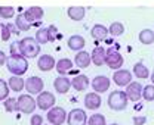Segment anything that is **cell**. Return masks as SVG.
I'll return each mask as SVG.
<instances>
[{
	"label": "cell",
	"mask_w": 154,
	"mask_h": 125,
	"mask_svg": "<svg viewBox=\"0 0 154 125\" xmlns=\"http://www.w3.org/2000/svg\"><path fill=\"white\" fill-rule=\"evenodd\" d=\"M6 68L12 75H24L28 71V60L25 56H22L21 53L18 54H9L8 60H6Z\"/></svg>",
	"instance_id": "6da1fadb"
},
{
	"label": "cell",
	"mask_w": 154,
	"mask_h": 125,
	"mask_svg": "<svg viewBox=\"0 0 154 125\" xmlns=\"http://www.w3.org/2000/svg\"><path fill=\"white\" fill-rule=\"evenodd\" d=\"M19 50L21 54L25 56L27 59H34L40 54V44L36 41V38L25 37L19 41Z\"/></svg>",
	"instance_id": "7a4b0ae2"
},
{
	"label": "cell",
	"mask_w": 154,
	"mask_h": 125,
	"mask_svg": "<svg viewBox=\"0 0 154 125\" xmlns=\"http://www.w3.org/2000/svg\"><path fill=\"white\" fill-rule=\"evenodd\" d=\"M128 94L126 91H122V90H116L113 91L110 96H108V107L111 110H125L128 107Z\"/></svg>",
	"instance_id": "3957f363"
},
{
	"label": "cell",
	"mask_w": 154,
	"mask_h": 125,
	"mask_svg": "<svg viewBox=\"0 0 154 125\" xmlns=\"http://www.w3.org/2000/svg\"><path fill=\"white\" fill-rule=\"evenodd\" d=\"M18 110L21 113H25V115H30L36 110L37 107V102L31 97V94H21L18 97Z\"/></svg>",
	"instance_id": "277c9868"
},
{
	"label": "cell",
	"mask_w": 154,
	"mask_h": 125,
	"mask_svg": "<svg viewBox=\"0 0 154 125\" xmlns=\"http://www.w3.org/2000/svg\"><path fill=\"white\" fill-rule=\"evenodd\" d=\"M123 56L119 53L117 50L114 49H108L107 50V56H105V65L110 68V69H113V71H117V69H120L122 66H123Z\"/></svg>",
	"instance_id": "5b68a950"
},
{
	"label": "cell",
	"mask_w": 154,
	"mask_h": 125,
	"mask_svg": "<svg viewBox=\"0 0 154 125\" xmlns=\"http://www.w3.org/2000/svg\"><path fill=\"white\" fill-rule=\"evenodd\" d=\"M68 113H65V110L59 106H54L52 109L48 110V121L51 122L52 125H62L65 122Z\"/></svg>",
	"instance_id": "8992f818"
},
{
	"label": "cell",
	"mask_w": 154,
	"mask_h": 125,
	"mask_svg": "<svg viewBox=\"0 0 154 125\" xmlns=\"http://www.w3.org/2000/svg\"><path fill=\"white\" fill-rule=\"evenodd\" d=\"M36 102H37L38 109H42V110H49V109H52V107L55 106L57 99H55V96H54L51 91H42L40 94H37Z\"/></svg>",
	"instance_id": "52a82bcc"
},
{
	"label": "cell",
	"mask_w": 154,
	"mask_h": 125,
	"mask_svg": "<svg viewBox=\"0 0 154 125\" xmlns=\"http://www.w3.org/2000/svg\"><path fill=\"white\" fill-rule=\"evenodd\" d=\"M67 124L68 125H86L88 124V115L83 109H73L70 110L67 116Z\"/></svg>",
	"instance_id": "ba28073f"
},
{
	"label": "cell",
	"mask_w": 154,
	"mask_h": 125,
	"mask_svg": "<svg viewBox=\"0 0 154 125\" xmlns=\"http://www.w3.org/2000/svg\"><path fill=\"white\" fill-rule=\"evenodd\" d=\"M113 81L119 87H128L132 83V74L128 69H122L120 68V69L114 71V74H113Z\"/></svg>",
	"instance_id": "9c48e42d"
},
{
	"label": "cell",
	"mask_w": 154,
	"mask_h": 125,
	"mask_svg": "<svg viewBox=\"0 0 154 125\" xmlns=\"http://www.w3.org/2000/svg\"><path fill=\"white\" fill-rule=\"evenodd\" d=\"M91 86H92L94 91L102 94V93L108 91L111 83H110V78H108V77H105V75H98V77H95V78L91 81Z\"/></svg>",
	"instance_id": "30bf717a"
},
{
	"label": "cell",
	"mask_w": 154,
	"mask_h": 125,
	"mask_svg": "<svg viewBox=\"0 0 154 125\" xmlns=\"http://www.w3.org/2000/svg\"><path fill=\"white\" fill-rule=\"evenodd\" d=\"M43 87H45V83L38 77H30L25 81V89L28 91V94H40L43 91Z\"/></svg>",
	"instance_id": "8fae6325"
},
{
	"label": "cell",
	"mask_w": 154,
	"mask_h": 125,
	"mask_svg": "<svg viewBox=\"0 0 154 125\" xmlns=\"http://www.w3.org/2000/svg\"><path fill=\"white\" fill-rule=\"evenodd\" d=\"M73 86H71V81L65 77V75H59L58 78H55V81H54V89L57 93L59 94H67L68 93V90L71 89Z\"/></svg>",
	"instance_id": "7c38bea8"
},
{
	"label": "cell",
	"mask_w": 154,
	"mask_h": 125,
	"mask_svg": "<svg viewBox=\"0 0 154 125\" xmlns=\"http://www.w3.org/2000/svg\"><path fill=\"white\" fill-rule=\"evenodd\" d=\"M142 89H144V87L141 86V83H131V84L126 87L128 99L136 103V102L142 97Z\"/></svg>",
	"instance_id": "4fadbf2b"
},
{
	"label": "cell",
	"mask_w": 154,
	"mask_h": 125,
	"mask_svg": "<svg viewBox=\"0 0 154 125\" xmlns=\"http://www.w3.org/2000/svg\"><path fill=\"white\" fill-rule=\"evenodd\" d=\"M55 65H57V62H55L54 56H51V54H42V56L37 59L38 69H40V71H43V72L52 71Z\"/></svg>",
	"instance_id": "5bb4252c"
},
{
	"label": "cell",
	"mask_w": 154,
	"mask_h": 125,
	"mask_svg": "<svg viewBox=\"0 0 154 125\" xmlns=\"http://www.w3.org/2000/svg\"><path fill=\"white\" fill-rule=\"evenodd\" d=\"M24 15H25V18H27L28 22H31V24L34 25V24H37L38 21L43 18L45 12H43V9L38 7V6H31V7H28V9L24 12Z\"/></svg>",
	"instance_id": "9a60e30c"
},
{
	"label": "cell",
	"mask_w": 154,
	"mask_h": 125,
	"mask_svg": "<svg viewBox=\"0 0 154 125\" xmlns=\"http://www.w3.org/2000/svg\"><path fill=\"white\" fill-rule=\"evenodd\" d=\"M101 103H102V99H101V96L96 91L88 93L85 96V106L88 109H91V110H96L98 107H101Z\"/></svg>",
	"instance_id": "2e32d148"
},
{
	"label": "cell",
	"mask_w": 154,
	"mask_h": 125,
	"mask_svg": "<svg viewBox=\"0 0 154 125\" xmlns=\"http://www.w3.org/2000/svg\"><path fill=\"white\" fill-rule=\"evenodd\" d=\"M74 63H76L77 68L85 69V68H88V66L92 63V56L88 53V52H85V50H80V52H77V54L74 56Z\"/></svg>",
	"instance_id": "e0dca14e"
},
{
	"label": "cell",
	"mask_w": 154,
	"mask_h": 125,
	"mask_svg": "<svg viewBox=\"0 0 154 125\" xmlns=\"http://www.w3.org/2000/svg\"><path fill=\"white\" fill-rule=\"evenodd\" d=\"M92 63L96 65V66H102V65H105V56H107V50L102 47V46H99V47H95L94 50H92Z\"/></svg>",
	"instance_id": "ac0fdd59"
},
{
	"label": "cell",
	"mask_w": 154,
	"mask_h": 125,
	"mask_svg": "<svg viewBox=\"0 0 154 125\" xmlns=\"http://www.w3.org/2000/svg\"><path fill=\"white\" fill-rule=\"evenodd\" d=\"M71 86H73V89L76 91H85L89 87V78L86 75H83V74H79L71 80Z\"/></svg>",
	"instance_id": "d6986e66"
},
{
	"label": "cell",
	"mask_w": 154,
	"mask_h": 125,
	"mask_svg": "<svg viewBox=\"0 0 154 125\" xmlns=\"http://www.w3.org/2000/svg\"><path fill=\"white\" fill-rule=\"evenodd\" d=\"M85 44H86V41H85V38L82 36H71L68 38V41H67V46L71 49V50H74V52H80V50H83V47H85Z\"/></svg>",
	"instance_id": "ffe728a7"
},
{
	"label": "cell",
	"mask_w": 154,
	"mask_h": 125,
	"mask_svg": "<svg viewBox=\"0 0 154 125\" xmlns=\"http://www.w3.org/2000/svg\"><path fill=\"white\" fill-rule=\"evenodd\" d=\"M67 15L73 21H82L86 15V10H85L83 6H70L68 10H67Z\"/></svg>",
	"instance_id": "44dd1931"
},
{
	"label": "cell",
	"mask_w": 154,
	"mask_h": 125,
	"mask_svg": "<svg viewBox=\"0 0 154 125\" xmlns=\"http://www.w3.org/2000/svg\"><path fill=\"white\" fill-rule=\"evenodd\" d=\"M8 84H9V89L12 90V91H15V93H19V91H22V90L25 89V81L21 77H18V75H12L9 78Z\"/></svg>",
	"instance_id": "7402d4cb"
},
{
	"label": "cell",
	"mask_w": 154,
	"mask_h": 125,
	"mask_svg": "<svg viewBox=\"0 0 154 125\" xmlns=\"http://www.w3.org/2000/svg\"><path fill=\"white\" fill-rule=\"evenodd\" d=\"M55 68H57V72L59 75H65L67 72L71 71V68H73V60H71V59H67V57L59 59L57 62V65H55Z\"/></svg>",
	"instance_id": "603a6c76"
},
{
	"label": "cell",
	"mask_w": 154,
	"mask_h": 125,
	"mask_svg": "<svg viewBox=\"0 0 154 125\" xmlns=\"http://www.w3.org/2000/svg\"><path fill=\"white\" fill-rule=\"evenodd\" d=\"M108 34H110L108 28L104 27L102 24H96V25L92 27V30H91V36L94 37V38H96V40H104Z\"/></svg>",
	"instance_id": "cb8c5ba5"
},
{
	"label": "cell",
	"mask_w": 154,
	"mask_h": 125,
	"mask_svg": "<svg viewBox=\"0 0 154 125\" xmlns=\"http://www.w3.org/2000/svg\"><path fill=\"white\" fill-rule=\"evenodd\" d=\"M134 75L136 78H139V80H147L148 77H150V71H148V68L142 63V62H138V63H135L134 65Z\"/></svg>",
	"instance_id": "d4e9b609"
},
{
	"label": "cell",
	"mask_w": 154,
	"mask_h": 125,
	"mask_svg": "<svg viewBox=\"0 0 154 125\" xmlns=\"http://www.w3.org/2000/svg\"><path fill=\"white\" fill-rule=\"evenodd\" d=\"M138 38H139V41H141L142 44H147V46H148V44H153L154 43V31L145 28V30H142V31L139 33Z\"/></svg>",
	"instance_id": "484cf974"
},
{
	"label": "cell",
	"mask_w": 154,
	"mask_h": 125,
	"mask_svg": "<svg viewBox=\"0 0 154 125\" xmlns=\"http://www.w3.org/2000/svg\"><path fill=\"white\" fill-rule=\"evenodd\" d=\"M15 25H17V28H18L19 31H28L33 24L27 21L24 13H19L18 16H17V19H15Z\"/></svg>",
	"instance_id": "4316f807"
},
{
	"label": "cell",
	"mask_w": 154,
	"mask_h": 125,
	"mask_svg": "<svg viewBox=\"0 0 154 125\" xmlns=\"http://www.w3.org/2000/svg\"><path fill=\"white\" fill-rule=\"evenodd\" d=\"M36 41L38 44H46L51 41V36H49V28H38L36 33Z\"/></svg>",
	"instance_id": "83f0119b"
},
{
	"label": "cell",
	"mask_w": 154,
	"mask_h": 125,
	"mask_svg": "<svg viewBox=\"0 0 154 125\" xmlns=\"http://www.w3.org/2000/svg\"><path fill=\"white\" fill-rule=\"evenodd\" d=\"M108 31H110V34L113 37H120L125 34V25H123L122 22H113V24L110 25Z\"/></svg>",
	"instance_id": "f1b7e54d"
},
{
	"label": "cell",
	"mask_w": 154,
	"mask_h": 125,
	"mask_svg": "<svg viewBox=\"0 0 154 125\" xmlns=\"http://www.w3.org/2000/svg\"><path fill=\"white\" fill-rule=\"evenodd\" d=\"M17 102H18V99H15V97H8V99L5 100V103H3L5 110H6V112H15V110H18Z\"/></svg>",
	"instance_id": "f546056e"
},
{
	"label": "cell",
	"mask_w": 154,
	"mask_h": 125,
	"mask_svg": "<svg viewBox=\"0 0 154 125\" xmlns=\"http://www.w3.org/2000/svg\"><path fill=\"white\" fill-rule=\"evenodd\" d=\"M9 84L5 81V80H2L0 78V102H5L8 97H9Z\"/></svg>",
	"instance_id": "4dcf8cb0"
},
{
	"label": "cell",
	"mask_w": 154,
	"mask_h": 125,
	"mask_svg": "<svg viewBox=\"0 0 154 125\" xmlns=\"http://www.w3.org/2000/svg\"><path fill=\"white\" fill-rule=\"evenodd\" d=\"M105 116L101 113H94L92 116H89L88 125H105Z\"/></svg>",
	"instance_id": "1f68e13d"
},
{
	"label": "cell",
	"mask_w": 154,
	"mask_h": 125,
	"mask_svg": "<svg viewBox=\"0 0 154 125\" xmlns=\"http://www.w3.org/2000/svg\"><path fill=\"white\" fill-rule=\"evenodd\" d=\"M142 99L147 102H154V86H145L142 89Z\"/></svg>",
	"instance_id": "d6a6232c"
},
{
	"label": "cell",
	"mask_w": 154,
	"mask_h": 125,
	"mask_svg": "<svg viewBox=\"0 0 154 125\" xmlns=\"http://www.w3.org/2000/svg\"><path fill=\"white\" fill-rule=\"evenodd\" d=\"M15 15V9L12 6H0V16L5 19H11Z\"/></svg>",
	"instance_id": "836d02e7"
},
{
	"label": "cell",
	"mask_w": 154,
	"mask_h": 125,
	"mask_svg": "<svg viewBox=\"0 0 154 125\" xmlns=\"http://www.w3.org/2000/svg\"><path fill=\"white\" fill-rule=\"evenodd\" d=\"M12 37V30L9 27V24H2V40L8 41Z\"/></svg>",
	"instance_id": "e575fe53"
},
{
	"label": "cell",
	"mask_w": 154,
	"mask_h": 125,
	"mask_svg": "<svg viewBox=\"0 0 154 125\" xmlns=\"http://www.w3.org/2000/svg\"><path fill=\"white\" fill-rule=\"evenodd\" d=\"M30 124L31 125H42L43 124V118H42V115H33Z\"/></svg>",
	"instance_id": "d590c367"
},
{
	"label": "cell",
	"mask_w": 154,
	"mask_h": 125,
	"mask_svg": "<svg viewBox=\"0 0 154 125\" xmlns=\"http://www.w3.org/2000/svg\"><path fill=\"white\" fill-rule=\"evenodd\" d=\"M18 53H21V50H19V41H14L11 44V54H18Z\"/></svg>",
	"instance_id": "8d00e7d4"
},
{
	"label": "cell",
	"mask_w": 154,
	"mask_h": 125,
	"mask_svg": "<svg viewBox=\"0 0 154 125\" xmlns=\"http://www.w3.org/2000/svg\"><path fill=\"white\" fill-rule=\"evenodd\" d=\"M145 122H147V118H145V116H135L134 118L135 125H144Z\"/></svg>",
	"instance_id": "74e56055"
},
{
	"label": "cell",
	"mask_w": 154,
	"mask_h": 125,
	"mask_svg": "<svg viewBox=\"0 0 154 125\" xmlns=\"http://www.w3.org/2000/svg\"><path fill=\"white\" fill-rule=\"evenodd\" d=\"M49 28V36H51V41H54L55 40V34H57V28L54 27V25H51V27H48Z\"/></svg>",
	"instance_id": "f35d334b"
},
{
	"label": "cell",
	"mask_w": 154,
	"mask_h": 125,
	"mask_svg": "<svg viewBox=\"0 0 154 125\" xmlns=\"http://www.w3.org/2000/svg\"><path fill=\"white\" fill-rule=\"evenodd\" d=\"M6 60H8V56H6V53L0 50V66H2V65H5V63H6Z\"/></svg>",
	"instance_id": "ab89813d"
},
{
	"label": "cell",
	"mask_w": 154,
	"mask_h": 125,
	"mask_svg": "<svg viewBox=\"0 0 154 125\" xmlns=\"http://www.w3.org/2000/svg\"><path fill=\"white\" fill-rule=\"evenodd\" d=\"M150 78H151V83H153V86H154V71H153V74L150 75Z\"/></svg>",
	"instance_id": "60d3db41"
},
{
	"label": "cell",
	"mask_w": 154,
	"mask_h": 125,
	"mask_svg": "<svg viewBox=\"0 0 154 125\" xmlns=\"http://www.w3.org/2000/svg\"><path fill=\"white\" fill-rule=\"evenodd\" d=\"M0 30H2V22H0Z\"/></svg>",
	"instance_id": "b9f144b4"
},
{
	"label": "cell",
	"mask_w": 154,
	"mask_h": 125,
	"mask_svg": "<svg viewBox=\"0 0 154 125\" xmlns=\"http://www.w3.org/2000/svg\"><path fill=\"white\" fill-rule=\"evenodd\" d=\"M110 125H119V124H110Z\"/></svg>",
	"instance_id": "7bdbcfd3"
}]
</instances>
